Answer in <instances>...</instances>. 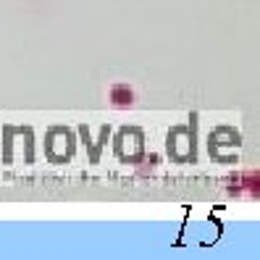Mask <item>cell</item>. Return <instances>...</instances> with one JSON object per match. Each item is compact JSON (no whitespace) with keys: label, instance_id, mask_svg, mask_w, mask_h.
<instances>
[{"label":"cell","instance_id":"obj_1","mask_svg":"<svg viewBox=\"0 0 260 260\" xmlns=\"http://www.w3.org/2000/svg\"><path fill=\"white\" fill-rule=\"evenodd\" d=\"M140 152H142V134L137 129H126L118 137V158L134 160V158H140Z\"/></svg>","mask_w":260,"mask_h":260},{"label":"cell","instance_id":"obj_2","mask_svg":"<svg viewBox=\"0 0 260 260\" xmlns=\"http://www.w3.org/2000/svg\"><path fill=\"white\" fill-rule=\"evenodd\" d=\"M111 103L113 105H132L134 103V89L129 84H113L111 87Z\"/></svg>","mask_w":260,"mask_h":260}]
</instances>
